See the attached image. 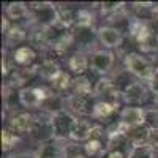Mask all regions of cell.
Wrapping results in <instances>:
<instances>
[{
    "mask_svg": "<svg viewBox=\"0 0 158 158\" xmlns=\"http://www.w3.org/2000/svg\"><path fill=\"white\" fill-rule=\"evenodd\" d=\"M123 68L131 74L135 76L139 81L144 82H150V79L153 77L156 67L142 54H138V52H128V54L123 57Z\"/></svg>",
    "mask_w": 158,
    "mask_h": 158,
    "instance_id": "obj_1",
    "label": "cell"
},
{
    "mask_svg": "<svg viewBox=\"0 0 158 158\" xmlns=\"http://www.w3.org/2000/svg\"><path fill=\"white\" fill-rule=\"evenodd\" d=\"M149 133L150 127L142 125L136 128H130L127 131V138L131 142V146H144V144H149Z\"/></svg>",
    "mask_w": 158,
    "mask_h": 158,
    "instance_id": "obj_22",
    "label": "cell"
},
{
    "mask_svg": "<svg viewBox=\"0 0 158 158\" xmlns=\"http://www.w3.org/2000/svg\"><path fill=\"white\" fill-rule=\"evenodd\" d=\"M94 87H95V84H92V82H90V77H89L87 74L74 76V77H73L71 94H77V95L94 94Z\"/></svg>",
    "mask_w": 158,
    "mask_h": 158,
    "instance_id": "obj_24",
    "label": "cell"
},
{
    "mask_svg": "<svg viewBox=\"0 0 158 158\" xmlns=\"http://www.w3.org/2000/svg\"><path fill=\"white\" fill-rule=\"evenodd\" d=\"M104 158H128V155L123 152H118V150H108Z\"/></svg>",
    "mask_w": 158,
    "mask_h": 158,
    "instance_id": "obj_32",
    "label": "cell"
},
{
    "mask_svg": "<svg viewBox=\"0 0 158 158\" xmlns=\"http://www.w3.org/2000/svg\"><path fill=\"white\" fill-rule=\"evenodd\" d=\"M30 11V24L40 25V27H48L56 22L57 18V5L51 2H32L27 3Z\"/></svg>",
    "mask_w": 158,
    "mask_h": 158,
    "instance_id": "obj_2",
    "label": "cell"
},
{
    "mask_svg": "<svg viewBox=\"0 0 158 158\" xmlns=\"http://www.w3.org/2000/svg\"><path fill=\"white\" fill-rule=\"evenodd\" d=\"M94 127H95V123L92 122L90 118H87V117H77V120L74 123V128H73V133L70 136V141L76 142V144H84L85 141H89Z\"/></svg>",
    "mask_w": 158,
    "mask_h": 158,
    "instance_id": "obj_15",
    "label": "cell"
},
{
    "mask_svg": "<svg viewBox=\"0 0 158 158\" xmlns=\"http://www.w3.org/2000/svg\"><path fill=\"white\" fill-rule=\"evenodd\" d=\"M74 27H95V15L89 8L76 10Z\"/></svg>",
    "mask_w": 158,
    "mask_h": 158,
    "instance_id": "obj_26",
    "label": "cell"
},
{
    "mask_svg": "<svg viewBox=\"0 0 158 158\" xmlns=\"http://www.w3.org/2000/svg\"><path fill=\"white\" fill-rule=\"evenodd\" d=\"M152 97V90L149 87L147 82L144 81H136L128 85L123 92H122V101L127 103V106H138V108H144L147 104V101Z\"/></svg>",
    "mask_w": 158,
    "mask_h": 158,
    "instance_id": "obj_4",
    "label": "cell"
},
{
    "mask_svg": "<svg viewBox=\"0 0 158 158\" xmlns=\"http://www.w3.org/2000/svg\"><path fill=\"white\" fill-rule=\"evenodd\" d=\"M118 108H120V104H114V103H109V101L98 100L95 108H94L92 118H94V120H98V122H103V120H106V118H109Z\"/></svg>",
    "mask_w": 158,
    "mask_h": 158,
    "instance_id": "obj_21",
    "label": "cell"
},
{
    "mask_svg": "<svg viewBox=\"0 0 158 158\" xmlns=\"http://www.w3.org/2000/svg\"><path fill=\"white\" fill-rule=\"evenodd\" d=\"M5 16L11 21L19 24V21L22 19H29L30 21V11H29V5L22 3V2H11L5 6Z\"/></svg>",
    "mask_w": 158,
    "mask_h": 158,
    "instance_id": "obj_18",
    "label": "cell"
},
{
    "mask_svg": "<svg viewBox=\"0 0 158 158\" xmlns=\"http://www.w3.org/2000/svg\"><path fill=\"white\" fill-rule=\"evenodd\" d=\"M32 125H33V114L27 111H19L11 114V117L8 118L6 128L18 136H25V135H30Z\"/></svg>",
    "mask_w": 158,
    "mask_h": 158,
    "instance_id": "obj_10",
    "label": "cell"
},
{
    "mask_svg": "<svg viewBox=\"0 0 158 158\" xmlns=\"http://www.w3.org/2000/svg\"><path fill=\"white\" fill-rule=\"evenodd\" d=\"M21 141V136L11 133V131L8 128H3L2 130V150L5 153H10L16 149V146L19 144Z\"/></svg>",
    "mask_w": 158,
    "mask_h": 158,
    "instance_id": "obj_27",
    "label": "cell"
},
{
    "mask_svg": "<svg viewBox=\"0 0 158 158\" xmlns=\"http://www.w3.org/2000/svg\"><path fill=\"white\" fill-rule=\"evenodd\" d=\"M89 60H90V70L104 77L114 68L115 56L108 49H95L89 54Z\"/></svg>",
    "mask_w": 158,
    "mask_h": 158,
    "instance_id": "obj_8",
    "label": "cell"
},
{
    "mask_svg": "<svg viewBox=\"0 0 158 158\" xmlns=\"http://www.w3.org/2000/svg\"><path fill=\"white\" fill-rule=\"evenodd\" d=\"M71 87H73V77L65 70H62L57 76H54L49 81V89L54 92V94H59V95H63L67 90H71Z\"/></svg>",
    "mask_w": 158,
    "mask_h": 158,
    "instance_id": "obj_19",
    "label": "cell"
},
{
    "mask_svg": "<svg viewBox=\"0 0 158 158\" xmlns=\"http://www.w3.org/2000/svg\"><path fill=\"white\" fill-rule=\"evenodd\" d=\"M156 43H158V33H156Z\"/></svg>",
    "mask_w": 158,
    "mask_h": 158,
    "instance_id": "obj_33",
    "label": "cell"
},
{
    "mask_svg": "<svg viewBox=\"0 0 158 158\" xmlns=\"http://www.w3.org/2000/svg\"><path fill=\"white\" fill-rule=\"evenodd\" d=\"M8 158H38L35 152H29V150H22V152H16L11 153Z\"/></svg>",
    "mask_w": 158,
    "mask_h": 158,
    "instance_id": "obj_30",
    "label": "cell"
},
{
    "mask_svg": "<svg viewBox=\"0 0 158 158\" xmlns=\"http://www.w3.org/2000/svg\"><path fill=\"white\" fill-rule=\"evenodd\" d=\"M118 120L125 123L128 128H136L146 125L147 118H146V109L138 108V106H125L120 114H118Z\"/></svg>",
    "mask_w": 158,
    "mask_h": 158,
    "instance_id": "obj_13",
    "label": "cell"
},
{
    "mask_svg": "<svg viewBox=\"0 0 158 158\" xmlns=\"http://www.w3.org/2000/svg\"><path fill=\"white\" fill-rule=\"evenodd\" d=\"M65 142L52 139L43 144H38V149L35 150L38 158H65Z\"/></svg>",
    "mask_w": 158,
    "mask_h": 158,
    "instance_id": "obj_14",
    "label": "cell"
},
{
    "mask_svg": "<svg viewBox=\"0 0 158 158\" xmlns=\"http://www.w3.org/2000/svg\"><path fill=\"white\" fill-rule=\"evenodd\" d=\"M29 38V30L24 29L21 24H11V27L5 33V41L8 48H15Z\"/></svg>",
    "mask_w": 158,
    "mask_h": 158,
    "instance_id": "obj_20",
    "label": "cell"
},
{
    "mask_svg": "<svg viewBox=\"0 0 158 158\" xmlns=\"http://www.w3.org/2000/svg\"><path fill=\"white\" fill-rule=\"evenodd\" d=\"M36 71L38 74L41 76L43 79H46V81L49 82L54 76H57L62 68L60 65L57 62H49V60H41V63H36Z\"/></svg>",
    "mask_w": 158,
    "mask_h": 158,
    "instance_id": "obj_25",
    "label": "cell"
},
{
    "mask_svg": "<svg viewBox=\"0 0 158 158\" xmlns=\"http://www.w3.org/2000/svg\"><path fill=\"white\" fill-rule=\"evenodd\" d=\"M94 94L97 95L98 100L101 101H109V103H114V104H120V100H122V94L118 90L111 77H100L98 81L95 82V87H94Z\"/></svg>",
    "mask_w": 158,
    "mask_h": 158,
    "instance_id": "obj_9",
    "label": "cell"
},
{
    "mask_svg": "<svg viewBox=\"0 0 158 158\" xmlns=\"http://www.w3.org/2000/svg\"><path fill=\"white\" fill-rule=\"evenodd\" d=\"M35 60H36V52L32 46H19L13 51L11 56V62L21 68L35 67Z\"/></svg>",
    "mask_w": 158,
    "mask_h": 158,
    "instance_id": "obj_16",
    "label": "cell"
},
{
    "mask_svg": "<svg viewBox=\"0 0 158 158\" xmlns=\"http://www.w3.org/2000/svg\"><path fill=\"white\" fill-rule=\"evenodd\" d=\"M74 21H76V11L70 6H57V18L56 24H59L60 27L70 30L74 27Z\"/></svg>",
    "mask_w": 158,
    "mask_h": 158,
    "instance_id": "obj_23",
    "label": "cell"
},
{
    "mask_svg": "<svg viewBox=\"0 0 158 158\" xmlns=\"http://www.w3.org/2000/svg\"><path fill=\"white\" fill-rule=\"evenodd\" d=\"M74 46H77L79 51H92L95 40H98V33L95 27H73L71 29Z\"/></svg>",
    "mask_w": 158,
    "mask_h": 158,
    "instance_id": "obj_11",
    "label": "cell"
},
{
    "mask_svg": "<svg viewBox=\"0 0 158 158\" xmlns=\"http://www.w3.org/2000/svg\"><path fill=\"white\" fill-rule=\"evenodd\" d=\"M77 117L71 114L70 111H60L52 115V127H54V136L59 141H70V136L73 133L74 123Z\"/></svg>",
    "mask_w": 158,
    "mask_h": 158,
    "instance_id": "obj_7",
    "label": "cell"
},
{
    "mask_svg": "<svg viewBox=\"0 0 158 158\" xmlns=\"http://www.w3.org/2000/svg\"><path fill=\"white\" fill-rule=\"evenodd\" d=\"M97 33H98V41L106 49L120 48L123 43V33L117 30L115 27H111V25H101L97 29Z\"/></svg>",
    "mask_w": 158,
    "mask_h": 158,
    "instance_id": "obj_12",
    "label": "cell"
},
{
    "mask_svg": "<svg viewBox=\"0 0 158 158\" xmlns=\"http://www.w3.org/2000/svg\"><path fill=\"white\" fill-rule=\"evenodd\" d=\"M98 98L95 94H70L67 97V111L74 114L76 117H92L94 114V108L97 104Z\"/></svg>",
    "mask_w": 158,
    "mask_h": 158,
    "instance_id": "obj_5",
    "label": "cell"
},
{
    "mask_svg": "<svg viewBox=\"0 0 158 158\" xmlns=\"http://www.w3.org/2000/svg\"><path fill=\"white\" fill-rule=\"evenodd\" d=\"M149 87H150V90L153 92V94L158 97V68H156V71H155V74H153V77L150 79V82H149Z\"/></svg>",
    "mask_w": 158,
    "mask_h": 158,
    "instance_id": "obj_31",
    "label": "cell"
},
{
    "mask_svg": "<svg viewBox=\"0 0 158 158\" xmlns=\"http://www.w3.org/2000/svg\"><path fill=\"white\" fill-rule=\"evenodd\" d=\"M29 136L32 139H35L38 144L56 139L54 127H52V115L46 114L43 111H38L36 114H33V125H32Z\"/></svg>",
    "mask_w": 158,
    "mask_h": 158,
    "instance_id": "obj_3",
    "label": "cell"
},
{
    "mask_svg": "<svg viewBox=\"0 0 158 158\" xmlns=\"http://www.w3.org/2000/svg\"><path fill=\"white\" fill-rule=\"evenodd\" d=\"M52 94V90L48 87H24L19 90V101L21 106L25 109H41L43 103Z\"/></svg>",
    "mask_w": 158,
    "mask_h": 158,
    "instance_id": "obj_6",
    "label": "cell"
},
{
    "mask_svg": "<svg viewBox=\"0 0 158 158\" xmlns=\"http://www.w3.org/2000/svg\"><path fill=\"white\" fill-rule=\"evenodd\" d=\"M67 65H68V68L71 70V73H74L76 76L85 74L87 68H90L89 54H87L85 51H79V49H76L73 54L68 57Z\"/></svg>",
    "mask_w": 158,
    "mask_h": 158,
    "instance_id": "obj_17",
    "label": "cell"
},
{
    "mask_svg": "<svg viewBox=\"0 0 158 158\" xmlns=\"http://www.w3.org/2000/svg\"><path fill=\"white\" fill-rule=\"evenodd\" d=\"M100 8H101V11L104 13L106 16H109V15H112V13H117V11H120V10H123L125 8V3L123 2H103V3H100Z\"/></svg>",
    "mask_w": 158,
    "mask_h": 158,
    "instance_id": "obj_29",
    "label": "cell"
},
{
    "mask_svg": "<svg viewBox=\"0 0 158 158\" xmlns=\"http://www.w3.org/2000/svg\"><path fill=\"white\" fill-rule=\"evenodd\" d=\"M156 68H158V63H156Z\"/></svg>",
    "mask_w": 158,
    "mask_h": 158,
    "instance_id": "obj_34",
    "label": "cell"
},
{
    "mask_svg": "<svg viewBox=\"0 0 158 158\" xmlns=\"http://www.w3.org/2000/svg\"><path fill=\"white\" fill-rule=\"evenodd\" d=\"M128 158H156V150L149 144L144 146H133L128 153Z\"/></svg>",
    "mask_w": 158,
    "mask_h": 158,
    "instance_id": "obj_28",
    "label": "cell"
}]
</instances>
